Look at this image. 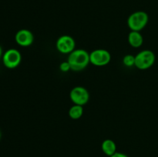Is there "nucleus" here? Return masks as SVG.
Wrapping results in <instances>:
<instances>
[{"instance_id": "1", "label": "nucleus", "mask_w": 158, "mask_h": 157, "mask_svg": "<svg viewBox=\"0 0 158 157\" xmlns=\"http://www.w3.org/2000/svg\"><path fill=\"white\" fill-rule=\"evenodd\" d=\"M67 61L70 65L71 70L75 72L82 71L90 63L89 53L83 49H75L69 54Z\"/></svg>"}, {"instance_id": "2", "label": "nucleus", "mask_w": 158, "mask_h": 157, "mask_svg": "<svg viewBox=\"0 0 158 157\" xmlns=\"http://www.w3.org/2000/svg\"><path fill=\"white\" fill-rule=\"evenodd\" d=\"M149 21V16L146 12L137 11L128 17L127 26L131 31L140 32L144 29Z\"/></svg>"}, {"instance_id": "3", "label": "nucleus", "mask_w": 158, "mask_h": 157, "mask_svg": "<svg viewBox=\"0 0 158 157\" xmlns=\"http://www.w3.org/2000/svg\"><path fill=\"white\" fill-rule=\"evenodd\" d=\"M156 60L155 54L149 49L142 50L135 55V66L140 70L150 69Z\"/></svg>"}, {"instance_id": "4", "label": "nucleus", "mask_w": 158, "mask_h": 157, "mask_svg": "<svg viewBox=\"0 0 158 157\" xmlns=\"http://www.w3.org/2000/svg\"><path fill=\"white\" fill-rule=\"evenodd\" d=\"M111 54L103 49H97L89 53V62L96 66H105L110 62Z\"/></svg>"}, {"instance_id": "5", "label": "nucleus", "mask_w": 158, "mask_h": 157, "mask_svg": "<svg viewBox=\"0 0 158 157\" xmlns=\"http://www.w3.org/2000/svg\"><path fill=\"white\" fill-rule=\"evenodd\" d=\"M3 65L7 69H15L18 67L22 61V55L18 49H9L3 53L2 57Z\"/></svg>"}, {"instance_id": "6", "label": "nucleus", "mask_w": 158, "mask_h": 157, "mask_svg": "<svg viewBox=\"0 0 158 157\" xmlns=\"http://www.w3.org/2000/svg\"><path fill=\"white\" fill-rule=\"evenodd\" d=\"M69 98L73 104L83 106L89 102V94L86 88L83 86H76L71 89Z\"/></svg>"}, {"instance_id": "7", "label": "nucleus", "mask_w": 158, "mask_h": 157, "mask_svg": "<svg viewBox=\"0 0 158 157\" xmlns=\"http://www.w3.org/2000/svg\"><path fill=\"white\" fill-rule=\"evenodd\" d=\"M56 47L60 53L69 55L76 49V42L70 35H63L57 39L56 42Z\"/></svg>"}, {"instance_id": "8", "label": "nucleus", "mask_w": 158, "mask_h": 157, "mask_svg": "<svg viewBox=\"0 0 158 157\" xmlns=\"http://www.w3.org/2000/svg\"><path fill=\"white\" fill-rule=\"evenodd\" d=\"M15 42L22 47H28L31 46L34 41L32 32L29 29H23L19 30L15 35Z\"/></svg>"}, {"instance_id": "9", "label": "nucleus", "mask_w": 158, "mask_h": 157, "mask_svg": "<svg viewBox=\"0 0 158 157\" xmlns=\"http://www.w3.org/2000/svg\"><path fill=\"white\" fill-rule=\"evenodd\" d=\"M128 42L133 48H139L143 45V38L140 32L131 31L128 35Z\"/></svg>"}, {"instance_id": "10", "label": "nucleus", "mask_w": 158, "mask_h": 157, "mask_svg": "<svg viewBox=\"0 0 158 157\" xmlns=\"http://www.w3.org/2000/svg\"><path fill=\"white\" fill-rule=\"evenodd\" d=\"M102 151L108 156H111L117 152V145L112 139H105L101 145Z\"/></svg>"}, {"instance_id": "11", "label": "nucleus", "mask_w": 158, "mask_h": 157, "mask_svg": "<svg viewBox=\"0 0 158 157\" xmlns=\"http://www.w3.org/2000/svg\"><path fill=\"white\" fill-rule=\"evenodd\" d=\"M83 114V106L74 104L73 106H71L70 109H69V115L72 119L77 120L79 119L82 117Z\"/></svg>"}, {"instance_id": "12", "label": "nucleus", "mask_w": 158, "mask_h": 157, "mask_svg": "<svg viewBox=\"0 0 158 157\" xmlns=\"http://www.w3.org/2000/svg\"><path fill=\"white\" fill-rule=\"evenodd\" d=\"M123 63L127 67L135 66V56L131 54H127L123 58Z\"/></svg>"}, {"instance_id": "13", "label": "nucleus", "mask_w": 158, "mask_h": 157, "mask_svg": "<svg viewBox=\"0 0 158 157\" xmlns=\"http://www.w3.org/2000/svg\"><path fill=\"white\" fill-rule=\"evenodd\" d=\"M60 71H62L63 72H69V70H71L70 65L68 62L67 60L61 62V64L60 65Z\"/></svg>"}, {"instance_id": "14", "label": "nucleus", "mask_w": 158, "mask_h": 157, "mask_svg": "<svg viewBox=\"0 0 158 157\" xmlns=\"http://www.w3.org/2000/svg\"><path fill=\"white\" fill-rule=\"evenodd\" d=\"M110 157H128V156L126 155V154L123 153V152H115L114 155H112L111 156H110Z\"/></svg>"}, {"instance_id": "15", "label": "nucleus", "mask_w": 158, "mask_h": 157, "mask_svg": "<svg viewBox=\"0 0 158 157\" xmlns=\"http://www.w3.org/2000/svg\"><path fill=\"white\" fill-rule=\"evenodd\" d=\"M2 55H3L2 49V47H1V46H0V58H1L2 57Z\"/></svg>"}, {"instance_id": "16", "label": "nucleus", "mask_w": 158, "mask_h": 157, "mask_svg": "<svg viewBox=\"0 0 158 157\" xmlns=\"http://www.w3.org/2000/svg\"><path fill=\"white\" fill-rule=\"evenodd\" d=\"M1 137H2V134H1V131H0V140H1Z\"/></svg>"}]
</instances>
